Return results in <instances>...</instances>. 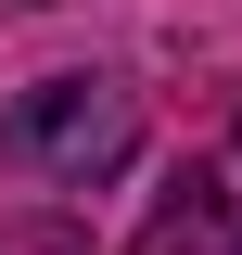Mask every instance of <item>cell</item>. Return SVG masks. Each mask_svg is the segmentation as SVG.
Segmentation results:
<instances>
[{
    "instance_id": "cell-1",
    "label": "cell",
    "mask_w": 242,
    "mask_h": 255,
    "mask_svg": "<svg viewBox=\"0 0 242 255\" xmlns=\"http://www.w3.org/2000/svg\"><path fill=\"white\" fill-rule=\"evenodd\" d=\"M13 153L38 166V179H64V191H102L127 153H140V102L115 90V77H38L26 102H13V128H0Z\"/></svg>"
}]
</instances>
